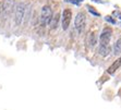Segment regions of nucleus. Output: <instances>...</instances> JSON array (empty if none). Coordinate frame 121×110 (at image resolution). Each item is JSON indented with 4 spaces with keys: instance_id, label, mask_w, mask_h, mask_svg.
I'll list each match as a JSON object with an SVG mask.
<instances>
[{
    "instance_id": "obj_1",
    "label": "nucleus",
    "mask_w": 121,
    "mask_h": 110,
    "mask_svg": "<svg viewBox=\"0 0 121 110\" xmlns=\"http://www.w3.org/2000/svg\"><path fill=\"white\" fill-rule=\"evenodd\" d=\"M25 9L26 4L25 2H19L15 6V14H14V22L15 25L19 26L21 25L23 19H24V14H25Z\"/></svg>"
},
{
    "instance_id": "obj_2",
    "label": "nucleus",
    "mask_w": 121,
    "mask_h": 110,
    "mask_svg": "<svg viewBox=\"0 0 121 110\" xmlns=\"http://www.w3.org/2000/svg\"><path fill=\"white\" fill-rule=\"evenodd\" d=\"M51 17H52V10L49 6L45 4L42 8V12H40V24L42 26H46L49 24Z\"/></svg>"
},
{
    "instance_id": "obj_3",
    "label": "nucleus",
    "mask_w": 121,
    "mask_h": 110,
    "mask_svg": "<svg viewBox=\"0 0 121 110\" xmlns=\"http://www.w3.org/2000/svg\"><path fill=\"white\" fill-rule=\"evenodd\" d=\"M85 24H86V17L83 12H79L76 14V17L74 20V27L78 31L79 34H81L82 32L84 31L85 28Z\"/></svg>"
},
{
    "instance_id": "obj_4",
    "label": "nucleus",
    "mask_w": 121,
    "mask_h": 110,
    "mask_svg": "<svg viewBox=\"0 0 121 110\" xmlns=\"http://www.w3.org/2000/svg\"><path fill=\"white\" fill-rule=\"evenodd\" d=\"M112 35V30L110 27H105L99 36V45H108Z\"/></svg>"
},
{
    "instance_id": "obj_5",
    "label": "nucleus",
    "mask_w": 121,
    "mask_h": 110,
    "mask_svg": "<svg viewBox=\"0 0 121 110\" xmlns=\"http://www.w3.org/2000/svg\"><path fill=\"white\" fill-rule=\"evenodd\" d=\"M71 19H72V11L71 9H65L62 12V30L67 31L70 25Z\"/></svg>"
},
{
    "instance_id": "obj_6",
    "label": "nucleus",
    "mask_w": 121,
    "mask_h": 110,
    "mask_svg": "<svg viewBox=\"0 0 121 110\" xmlns=\"http://www.w3.org/2000/svg\"><path fill=\"white\" fill-rule=\"evenodd\" d=\"M86 42H87V46L90 48H93L95 47V45L97 44V32H91L88 34L87 38H86Z\"/></svg>"
},
{
    "instance_id": "obj_7",
    "label": "nucleus",
    "mask_w": 121,
    "mask_h": 110,
    "mask_svg": "<svg viewBox=\"0 0 121 110\" xmlns=\"http://www.w3.org/2000/svg\"><path fill=\"white\" fill-rule=\"evenodd\" d=\"M12 8V1L11 0H4L2 2V15L3 17H7L10 11H11Z\"/></svg>"
},
{
    "instance_id": "obj_8",
    "label": "nucleus",
    "mask_w": 121,
    "mask_h": 110,
    "mask_svg": "<svg viewBox=\"0 0 121 110\" xmlns=\"http://www.w3.org/2000/svg\"><path fill=\"white\" fill-rule=\"evenodd\" d=\"M120 65H121V58H119V59L116 60V61L113 62L112 64H111L109 68L107 69V72H108L109 74H113L116 71H117L119 68H120Z\"/></svg>"
},
{
    "instance_id": "obj_9",
    "label": "nucleus",
    "mask_w": 121,
    "mask_h": 110,
    "mask_svg": "<svg viewBox=\"0 0 121 110\" xmlns=\"http://www.w3.org/2000/svg\"><path fill=\"white\" fill-rule=\"evenodd\" d=\"M110 51H111V49H110V47L108 45H99L98 52H99V55H100L101 57H107V56H109Z\"/></svg>"
},
{
    "instance_id": "obj_10",
    "label": "nucleus",
    "mask_w": 121,
    "mask_h": 110,
    "mask_svg": "<svg viewBox=\"0 0 121 110\" xmlns=\"http://www.w3.org/2000/svg\"><path fill=\"white\" fill-rule=\"evenodd\" d=\"M58 21H59V13H56L55 15H52V17H51L50 22H49V27H50V30H55V28H57V26H58Z\"/></svg>"
},
{
    "instance_id": "obj_11",
    "label": "nucleus",
    "mask_w": 121,
    "mask_h": 110,
    "mask_svg": "<svg viewBox=\"0 0 121 110\" xmlns=\"http://www.w3.org/2000/svg\"><path fill=\"white\" fill-rule=\"evenodd\" d=\"M113 54L115 55H119L121 54V37L117 39V42L113 45Z\"/></svg>"
},
{
    "instance_id": "obj_12",
    "label": "nucleus",
    "mask_w": 121,
    "mask_h": 110,
    "mask_svg": "<svg viewBox=\"0 0 121 110\" xmlns=\"http://www.w3.org/2000/svg\"><path fill=\"white\" fill-rule=\"evenodd\" d=\"M86 8H87V11L90 12V13H92V14H93V15H95V17H99V15H100V13H99V12H97V11H96V10L93 8V7L87 6V7H86Z\"/></svg>"
},
{
    "instance_id": "obj_13",
    "label": "nucleus",
    "mask_w": 121,
    "mask_h": 110,
    "mask_svg": "<svg viewBox=\"0 0 121 110\" xmlns=\"http://www.w3.org/2000/svg\"><path fill=\"white\" fill-rule=\"evenodd\" d=\"M105 20H106V22L110 23V24H116V20L112 17H110V15H107V17H105Z\"/></svg>"
},
{
    "instance_id": "obj_14",
    "label": "nucleus",
    "mask_w": 121,
    "mask_h": 110,
    "mask_svg": "<svg viewBox=\"0 0 121 110\" xmlns=\"http://www.w3.org/2000/svg\"><path fill=\"white\" fill-rule=\"evenodd\" d=\"M83 0H67V2H70V3H73V4H80Z\"/></svg>"
},
{
    "instance_id": "obj_15",
    "label": "nucleus",
    "mask_w": 121,
    "mask_h": 110,
    "mask_svg": "<svg viewBox=\"0 0 121 110\" xmlns=\"http://www.w3.org/2000/svg\"><path fill=\"white\" fill-rule=\"evenodd\" d=\"M2 15V2H0V17Z\"/></svg>"
},
{
    "instance_id": "obj_16",
    "label": "nucleus",
    "mask_w": 121,
    "mask_h": 110,
    "mask_svg": "<svg viewBox=\"0 0 121 110\" xmlns=\"http://www.w3.org/2000/svg\"><path fill=\"white\" fill-rule=\"evenodd\" d=\"M113 14H115V15H118L119 17H120V20H121V13H119V12H113Z\"/></svg>"
}]
</instances>
